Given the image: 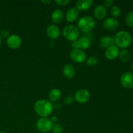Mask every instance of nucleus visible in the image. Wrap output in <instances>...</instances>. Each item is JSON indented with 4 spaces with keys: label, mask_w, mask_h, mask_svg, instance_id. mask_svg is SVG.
I'll use <instances>...</instances> for the list:
<instances>
[{
    "label": "nucleus",
    "mask_w": 133,
    "mask_h": 133,
    "mask_svg": "<svg viewBox=\"0 0 133 133\" xmlns=\"http://www.w3.org/2000/svg\"><path fill=\"white\" fill-rule=\"evenodd\" d=\"M46 33L48 37L52 40L57 39L61 35L60 29L56 25H49L46 29Z\"/></svg>",
    "instance_id": "f8f14e48"
},
{
    "label": "nucleus",
    "mask_w": 133,
    "mask_h": 133,
    "mask_svg": "<svg viewBox=\"0 0 133 133\" xmlns=\"http://www.w3.org/2000/svg\"><path fill=\"white\" fill-rule=\"evenodd\" d=\"M53 122L49 118H40L36 122V129L40 132L45 133L51 131Z\"/></svg>",
    "instance_id": "39448f33"
},
{
    "label": "nucleus",
    "mask_w": 133,
    "mask_h": 133,
    "mask_svg": "<svg viewBox=\"0 0 133 133\" xmlns=\"http://www.w3.org/2000/svg\"><path fill=\"white\" fill-rule=\"evenodd\" d=\"M77 28L79 31L88 33L92 31L96 27V22L91 16H83L80 18L77 23Z\"/></svg>",
    "instance_id": "7ed1b4c3"
},
{
    "label": "nucleus",
    "mask_w": 133,
    "mask_h": 133,
    "mask_svg": "<svg viewBox=\"0 0 133 133\" xmlns=\"http://www.w3.org/2000/svg\"><path fill=\"white\" fill-rule=\"evenodd\" d=\"M22 39L17 35H10L6 39V45L11 49H18L22 45Z\"/></svg>",
    "instance_id": "1a4fd4ad"
},
{
    "label": "nucleus",
    "mask_w": 133,
    "mask_h": 133,
    "mask_svg": "<svg viewBox=\"0 0 133 133\" xmlns=\"http://www.w3.org/2000/svg\"><path fill=\"white\" fill-rule=\"evenodd\" d=\"M107 9L103 5H98L96 6L94 10V15L95 18L98 20H102L106 17Z\"/></svg>",
    "instance_id": "4468645a"
},
{
    "label": "nucleus",
    "mask_w": 133,
    "mask_h": 133,
    "mask_svg": "<svg viewBox=\"0 0 133 133\" xmlns=\"http://www.w3.org/2000/svg\"><path fill=\"white\" fill-rule=\"evenodd\" d=\"M119 22L116 18H108L103 23V27L108 31H114L118 28Z\"/></svg>",
    "instance_id": "9d476101"
},
{
    "label": "nucleus",
    "mask_w": 133,
    "mask_h": 133,
    "mask_svg": "<svg viewBox=\"0 0 133 133\" xmlns=\"http://www.w3.org/2000/svg\"><path fill=\"white\" fill-rule=\"evenodd\" d=\"M90 97V92L86 89H79L75 92L74 99L79 103H86L88 102Z\"/></svg>",
    "instance_id": "6e6552de"
},
{
    "label": "nucleus",
    "mask_w": 133,
    "mask_h": 133,
    "mask_svg": "<svg viewBox=\"0 0 133 133\" xmlns=\"http://www.w3.org/2000/svg\"><path fill=\"white\" fill-rule=\"evenodd\" d=\"M118 57L121 62L126 63L129 61L131 58V53L127 49H122V50L119 51Z\"/></svg>",
    "instance_id": "412c9836"
},
{
    "label": "nucleus",
    "mask_w": 133,
    "mask_h": 133,
    "mask_svg": "<svg viewBox=\"0 0 133 133\" xmlns=\"http://www.w3.org/2000/svg\"><path fill=\"white\" fill-rule=\"evenodd\" d=\"M50 119H51V122H53V123H57L58 118V117L56 116H52Z\"/></svg>",
    "instance_id": "c756f323"
},
{
    "label": "nucleus",
    "mask_w": 133,
    "mask_h": 133,
    "mask_svg": "<svg viewBox=\"0 0 133 133\" xmlns=\"http://www.w3.org/2000/svg\"><path fill=\"white\" fill-rule=\"evenodd\" d=\"M114 4V1L112 0H105L103 1V6L106 7H111L112 6V5Z\"/></svg>",
    "instance_id": "c85d7f7f"
},
{
    "label": "nucleus",
    "mask_w": 133,
    "mask_h": 133,
    "mask_svg": "<svg viewBox=\"0 0 133 133\" xmlns=\"http://www.w3.org/2000/svg\"><path fill=\"white\" fill-rule=\"evenodd\" d=\"M120 83L123 88L127 89L133 88V73L131 71L125 72L121 76Z\"/></svg>",
    "instance_id": "423d86ee"
},
{
    "label": "nucleus",
    "mask_w": 133,
    "mask_h": 133,
    "mask_svg": "<svg viewBox=\"0 0 133 133\" xmlns=\"http://www.w3.org/2000/svg\"><path fill=\"white\" fill-rule=\"evenodd\" d=\"M1 44H2V38H1V37L0 36V47H1Z\"/></svg>",
    "instance_id": "2f4dec72"
},
{
    "label": "nucleus",
    "mask_w": 133,
    "mask_h": 133,
    "mask_svg": "<svg viewBox=\"0 0 133 133\" xmlns=\"http://www.w3.org/2000/svg\"><path fill=\"white\" fill-rule=\"evenodd\" d=\"M9 36H10V32L8 30H3L0 33V36L1 38H8Z\"/></svg>",
    "instance_id": "bb28decb"
},
{
    "label": "nucleus",
    "mask_w": 133,
    "mask_h": 133,
    "mask_svg": "<svg viewBox=\"0 0 133 133\" xmlns=\"http://www.w3.org/2000/svg\"><path fill=\"white\" fill-rule=\"evenodd\" d=\"M100 47L103 49H107L109 47L115 45L114 38L111 36H104L101 37L99 40Z\"/></svg>",
    "instance_id": "2eb2a0df"
},
{
    "label": "nucleus",
    "mask_w": 133,
    "mask_h": 133,
    "mask_svg": "<svg viewBox=\"0 0 133 133\" xmlns=\"http://www.w3.org/2000/svg\"><path fill=\"white\" fill-rule=\"evenodd\" d=\"M61 97V91L58 88H53L49 92V99L50 101L57 102Z\"/></svg>",
    "instance_id": "aec40b11"
},
{
    "label": "nucleus",
    "mask_w": 133,
    "mask_h": 133,
    "mask_svg": "<svg viewBox=\"0 0 133 133\" xmlns=\"http://www.w3.org/2000/svg\"><path fill=\"white\" fill-rule=\"evenodd\" d=\"M62 71L65 77L68 79H73L76 74V71L74 66L70 64H67L64 66Z\"/></svg>",
    "instance_id": "dca6fc26"
},
{
    "label": "nucleus",
    "mask_w": 133,
    "mask_h": 133,
    "mask_svg": "<svg viewBox=\"0 0 133 133\" xmlns=\"http://www.w3.org/2000/svg\"><path fill=\"white\" fill-rule=\"evenodd\" d=\"M115 45L122 49H127L132 43V36L131 34L125 31H120L114 36Z\"/></svg>",
    "instance_id": "f03ea898"
},
{
    "label": "nucleus",
    "mask_w": 133,
    "mask_h": 133,
    "mask_svg": "<svg viewBox=\"0 0 133 133\" xmlns=\"http://www.w3.org/2000/svg\"><path fill=\"white\" fill-rule=\"evenodd\" d=\"M62 34L66 40L70 42H74L79 38L80 32L77 27L74 25H68L63 29Z\"/></svg>",
    "instance_id": "20e7f679"
},
{
    "label": "nucleus",
    "mask_w": 133,
    "mask_h": 133,
    "mask_svg": "<svg viewBox=\"0 0 133 133\" xmlns=\"http://www.w3.org/2000/svg\"><path fill=\"white\" fill-rule=\"evenodd\" d=\"M77 42L79 49L83 51L88 49L90 47L91 42H92L90 39L86 36L80 37L78 40H77Z\"/></svg>",
    "instance_id": "a211bd4d"
},
{
    "label": "nucleus",
    "mask_w": 133,
    "mask_h": 133,
    "mask_svg": "<svg viewBox=\"0 0 133 133\" xmlns=\"http://www.w3.org/2000/svg\"><path fill=\"white\" fill-rule=\"evenodd\" d=\"M64 16V14L63 11L61 9H55V10H53L51 16V21L55 24L61 23L63 21Z\"/></svg>",
    "instance_id": "f3484780"
},
{
    "label": "nucleus",
    "mask_w": 133,
    "mask_h": 133,
    "mask_svg": "<svg viewBox=\"0 0 133 133\" xmlns=\"http://www.w3.org/2000/svg\"><path fill=\"white\" fill-rule=\"evenodd\" d=\"M0 133H7L6 132H5V131H0Z\"/></svg>",
    "instance_id": "72a5a7b5"
},
{
    "label": "nucleus",
    "mask_w": 133,
    "mask_h": 133,
    "mask_svg": "<svg viewBox=\"0 0 133 133\" xmlns=\"http://www.w3.org/2000/svg\"><path fill=\"white\" fill-rule=\"evenodd\" d=\"M51 0H49V1H44V0H42V3H43L44 4H48L51 3Z\"/></svg>",
    "instance_id": "7c9ffc66"
},
{
    "label": "nucleus",
    "mask_w": 133,
    "mask_h": 133,
    "mask_svg": "<svg viewBox=\"0 0 133 133\" xmlns=\"http://www.w3.org/2000/svg\"><path fill=\"white\" fill-rule=\"evenodd\" d=\"M51 131H53V133H62V132H63V127H62L61 123H53Z\"/></svg>",
    "instance_id": "393cba45"
},
{
    "label": "nucleus",
    "mask_w": 133,
    "mask_h": 133,
    "mask_svg": "<svg viewBox=\"0 0 133 133\" xmlns=\"http://www.w3.org/2000/svg\"><path fill=\"white\" fill-rule=\"evenodd\" d=\"M98 58L96 56H90L86 60V63L88 66L93 67L98 64Z\"/></svg>",
    "instance_id": "5701e85b"
},
{
    "label": "nucleus",
    "mask_w": 133,
    "mask_h": 133,
    "mask_svg": "<svg viewBox=\"0 0 133 133\" xmlns=\"http://www.w3.org/2000/svg\"><path fill=\"white\" fill-rule=\"evenodd\" d=\"M121 13H122V10L117 5H114L111 7L110 9V14L112 16V18H116L120 16Z\"/></svg>",
    "instance_id": "4be33fe9"
},
{
    "label": "nucleus",
    "mask_w": 133,
    "mask_h": 133,
    "mask_svg": "<svg viewBox=\"0 0 133 133\" xmlns=\"http://www.w3.org/2000/svg\"><path fill=\"white\" fill-rule=\"evenodd\" d=\"M119 53V48L117 45H113L105 49V56L107 59L109 60V61H113L118 58Z\"/></svg>",
    "instance_id": "9b49d317"
},
{
    "label": "nucleus",
    "mask_w": 133,
    "mask_h": 133,
    "mask_svg": "<svg viewBox=\"0 0 133 133\" xmlns=\"http://www.w3.org/2000/svg\"><path fill=\"white\" fill-rule=\"evenodd\" d=\"M79 11L75 7H71L67 10L66 14V19L70 23L74 22L78 18Z\"/></svg>",
    "instance_id": "6ab92c4d"
},
{
    "label": "nucleus",
    "mask_w": 133,
    "mask_h": 133,
    "mask_svg": "<svg viewBox=\"0 0 133 133\" xmlns=\"http://www.w3.org/2000/svg\"><path fill=\"white\" fill-rule=\"evenodd\" d=\"M74 100H75V99H74V97L73 96H68L66 97H65L64 99V103L66 105H70L74 103Z\"/></svg>",
    "instance_id": "a878e982"
},
{
    "label": "nucleus",
    "mask_w": 133,
    "mask_h": 133,
    "mask_svg": "<svg viewBox=\"0 0 133 133\" xmlns=\"http://www.w3.org/2000/svg\"><path fill=\"white\" fill-rule=\"evenodd\" d=\"M34 110L40 118H48L53 112V107L49 100L40 99L35 103Z\"/></svg>",
    "instance_id": "f257e3e1"
},
{
    "label": "nucleus",
    "mask_w": 133,
    "mask_h": 133,
    "mask_svg": "<svg viewBox=\"0 0 133 133\" xmlns=\"http://www.w3.org/2000/svg\"><path fill=\"white\" fill-rule=\"evenodd\" d=\"M55 2L58 5H61V6H65V5H67L68 4L70 3V0H55Z\"/></svg>",
    "instance_id": "cd10ccee"
},
{
    "label": "nucleus",
    "mask_w": 133,
    "mask_h": 133,
    "mask_svg": "<svg viewBox=\"0 0 133 133\" xmlns=\"http://www.w3.org/2000/svg\"><path fill=\"white\" fill-rule=\"evenodd\" d=\"M70 57L76 63H82L87 60V55L81 49H73L70 53Z\"/></svg>",
    "instance_id": "0eeeda50"
},
{
    "label": "nucleus",
    "mask_w": 133,
    "mask_h": 133,
    "mask_svg": "<svg viewBox=\"0 0 133 133\" xmlns=\"http://www.w3.org/2000/svg\"><path fill=\"white\" fill-rule=\"evenodd\" d=\"M94 3L93 0H78L76 3V9L78 11H86L90 9Z\"/></svg>",
    "instance_id": "ddd939ff"
},
{
    "label": "nucleus",
    "mask_w": 133,
    "mask_h": 133,
    "mask_svg": "<svg viewBox=\"0 0 133 133\" xmlns=\"http://www.w3.org/2000/svg\"><path fill=\"white\" fill-rule=\"evenodd\" d=\"M125 23L129 27H133V10L127 14L125 18Z\"/></svg>",
    "instance_id": "b1692460"
},
{
    "label": "nucleus",
    "mask_w": 133,
    "mask_h": 133,
    "mask_svg": "<svg viewBox=\"0 0 133 133\" xmlns=\"http://www.w3.org/2000/svg\"><path fill=\"white\" fill-rule=\"evenodd\" d=\"M131 70H132V72L133 73V62L131 64Z\"/></svg>",
    "instance_id": "473e14b6"
}]
</instances>
